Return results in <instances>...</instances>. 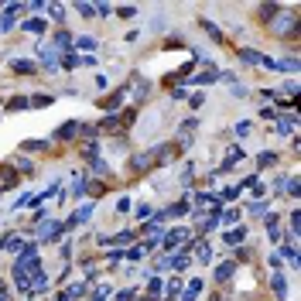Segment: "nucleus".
Wrapping results in <instances>:
<instances>
[{"label": "nucleus", "mask_w": 301, "mask_h": 301, "mask_svg": "<svg viewBox=\"0 0 301 301\" xmlns=\"http://www.w3.org/2000/svg\"><path fill=\"white\" fill-rule=\"evenodd\" d=\"M182 240H188V229H175V233H168V236H165V250H175Z\"/></svg>", "instance_id": "nucleus-1"}, {"label": "nucleus", "mask_w": 301, "mask_h": 301, "mask_svg": "<svg viewBox=\"0 0 301 301\" xmlns=\"http://www.w3.org/2000/svg\"><path fill=\"white\" fill-rule=\"evenodd\" d=\"M79 127H82V123H75V120H69L65 127H58V130H55V137H58V140H72Z\"/></svg>", "instance_id": "nucleus-2"}, {"label": "nucleus", "mask_w": 301, "mask_h": 301, "mask_svg": "<svg viewBox=\"0 0 301 301\" xmlns=\"http://www.w3.org/2000/svg\"><path fill=\"white\" fill-rule=\"evenodd\" d=\"M11 69H14V72H21V75H31V72H35V62H28V58H18V62H11Z\"/></svg>", "instance_id": "nucleus-3"}, {"label": "nucleus", "mask_w": 301, "mask_h": 301, "mask_svg": "<svg viewBox=\"0 0 301 301\" xmlns=\"http://www.w3.org/2000/svg\"><path fill=\"white\" fill-rule=\"evenodd\" d=\"M233 270H236L233 263H219V267H216V281H229V277H233Z\"/></svg>", "instance_id": "nucleus-4"}, {"label": "nucleus", "mask_w": 301, "mask_h": 301, "mask_svg": "<svg viewBox=\"0 0 301 301\" xmlns=\"http://www.w3.org/2000/svg\"><path fill=\"white\" fill-rule=\"evenodd\" d=\"M209 257H212V253H209V243H195V260L209 263Z\"/></svg>", "instance_id": "nucleus-5"}, {"label": "nucleus", "mask_w": 301, "mask_h": 301, "mask_svg": "<svg viewBox=\"0 0 301 301\" xmlns=\"http://www.w3.org/2000/svg\"><path fill=\"white\" fill-rule=\"evenodd\" d=\"M243 236H246L243 229H233V233H226V236H223V243H226V246H236L240 240H243Z\"/></svg>", "instance_id": "nucleus-6"}, {"label": "nucleus", "mask_w": 301, "mask_h": 301, "mask_svg": "<svg viewBox=\"0 0 301 301\" xmlns=\"http://www.w3.org/2000/svg\"><path fill=\"white\" fill-rule=\"evenodd\" d=\"M240 58H243L246 65H257V62H260V55H257V48H243V52H240Z\"/></svg>", "instance_id": "nucleus-7"}, {"label": "nucleus", "mask_w": 301, "mask_h": 301, "mask_svg": "<svg viewBox=\"0 0 301 301\" xmlns=\"http://www.w3.org/2000/svg\"><path fill=\"white\" fill-rule=\"evenodd\" d=\"M93 202H86V206H82V209H79V212H75V223H86V219H89V216H93Z\"/></svg>", "instance_id": "nucleus-8"}, {"label": "nucleus", "mask_w": 301, "mask_h": 301, "mask_svg": "<svg viewBox=\"0 0 301 301\" xmlns=\"http://www.w3.org/2000/svg\"><path fill=\"white\" fill-rule=\"evenodd\" d=\"M24 31H35V35H41V31H45V21H31V18H28V21H24Z\"/></svg>", "instance_id": "nucleus-9"}, {"label": "nucleus", "mask_w": 301, "mask_h": 301, "mask_svg": "<svg viewBox=\"0 0 301 301\" xmlns=\"http://www.w3.org/2000/svg\"><path fill=\"white\" fill-rule=\"evenodd\" d=\"M260 168H270V165H277V154H270V150H263L260 154V161H257Z\"/></svg>", "instance_id": "nucleus-10"}, {"label": "nucleus", "mask_w": 301, "mask_h": 301, "mask_svg": "<svg viewBox=\"0 0 301 301\" xmlns=\"http://www.w3.org/2000/svg\"><path fill=\"white\" fill-rule=\"evenodd\" d=\"M28 106V96H14L11 103H7V110H24Z\"/></svg>", "instance_id": "nucleus-11"}, {"label": "nucleus", "mask_w": 301, "mask_h": 301, "mask_svg": "<svg viewBox=\"0 0 301 301\" xmlns=\"http://www.w3.org/2000/svg\"><path fill=\"white\" fill-rule=\"evenodd\" d=\"M133 240V233H116V236H113V246H127Z\"/></svg>", "instance_id": "nucleus-12"}, {"label": "nucleus", "mask_w": 301, "mask_h": 301, "mask_svg": "<svg viewBox=\"0 0 301 301\" xmlns=\"http://www.w3.org/2000/svg\"><path fill=\"white\" fill-rule=\"evenodd\" d=\"M192 82H199V86H209V82H216V75H212V72H202V75H195Z\"/></svg>", "instance_id": "nucleus-13"}, {"label": "nucleus", "mask_w": 301, "mask_h": 301, "mask_svg": "<svg viewBox=\"0 0 301 301\" xmlns=\"http://www.w3.org/2000/svg\"><path fill=\"white\" fill-rule=\"evenodd\" d=\"M79 48H96V38H75Z\"/></svg>", "instance_id": "nucleus-14"}, {"label": "nucleus", "mask_w": 301, "mask_h": 301, "mask_svg": "<svg viewBox=\"0 0 301 301\" xmlns=\"http://www.w3.org/2000/svg\"><path fill=\"white\" fill-rule=\"evenodd\" d=\"M14 28V21H11V14H0V31H11Z\"/></svg>", "instance_id": "nucleus-15"}, {"label": "nucleus", "mask_w": 301, "mask_h": 301, "mask_svg": "<svg viewBox=\"0 0 301 301\" xmlns=\"http://www.w3.org/2000/svg\"><path fill=\"white\" fill-rule=\"evenodd\" d=\"M103 192H106L103 182H93V185H89V195H103Z\"/></svg>", "instance_id": "nucleus-16"}, {"label": "nucleus", "mask_w": 301, "mask_h": 301, "mask_svg": "<svg viewBox=\"0 0 301 301\" xmlns=\"http://www.w3.org/2000/svg\"><path fill=\"white\" fill-rule=\"evenodd\" d=\"M127 257H130V260H144V246H133Z\"/></svg>", "instance_id": "nucleus-17"}, {"label": "nucleus", "mask_w": 301, "mask_h": 301, "mask_svg": "<svg viewBox=\"0 0 301 301\" xmlns=\"http://www.w3.org/2000/svg\"><path fill=\"white\" fill-rule=\"evenodd\" d=\"M75 11H79L82 18H89V14H93V7H89V4H75Z\"/></svg>", "instance_id": "nucleus-18"}, {"label": "nucleus", "mask_w": 301, "mask_h": 301, "mask_svg": "<svg viewBox=\"0 0 301 301\" xmlns=\"http://www.w3.org/2000/svg\"><path fill=\"white\" fill-rule=\"evenodd\" d=\"M137 219H150V206H137Z\"/></svg>", "instance_id": "nucleus-19"}, {"label": "nucleus", "mask_w": 301, "mask_h": 301, "mask_svg": "<svg viewBox=\"0 0 301 301\" xmlns=\"http://www.w3.org/2000/svg\"><path fill=\"white\" fill-rule=\"evenodd\" d=\"M236 133H240V137H246V133H250V123H246V120H243V123H236Z\"/></svg>", "instance_id": "nucleus-20"}]
</instances>
